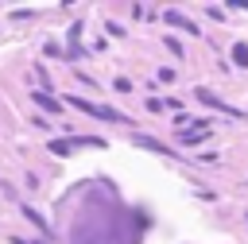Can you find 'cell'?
I'll use <instances>...</instances> for the list:
<instances>
[{"label": "cell", "mask_w": 248, "mask_h": 244, "mask_svg": "<svg viewBox=\"0 0 248 244\" xmlns=\"http://www.w3.org/2000/svg\"><path fill=\"white\" fill-rule=\"evenodd\" d=\"M128 232V209L120 201H89L70 229V244H132Z\"/></svg>", "instance_id": "6da1fadb"}, {"label": "cell", "mask_w": 248, "mask_h": 244, "mask_svg": "<svg viewBox=\"0 0 248 244\" xmlns=\"http://www.w3.org/2000/svg\"><path fill=\"white\" fill-rule=\"evenodd\" d=\"M74 108H81V112H89V116H97V120H112V124H132L124 112H116V108H108V105H93V101H81V97H66Z\"/></svg>", "instance_id": "7a4b0ae2"}, {"label": "cell", "mask_w": 248, "mask_h": 244, "mask_svg": "<svg viewBox=\"0 0 248 244\" xmlns=\"http://www.w3.org/2000/svg\"><path fill=\"white\" fill-rule=\"evenodd\" d=\"M31 101H35L39 108H46V112H62V105H58L50 93H43V89H31Z\"/></svg>", "instance_id": "3957f363"}, {"label": "cell", "mask_w": 248, "mask_h": 244, "mask_svg": "<svg viewBox=\"0 0 248 244\" xmlns=\"http://www.w3.org/2000/svg\"><path fill=\"white\" fill-rule=\"evenodd\" d=\"M198 101H202V105H209V108H217V112H229V116H240L236 108H229V105H221V101H217V97H213L209 89H198Z\"/></svg>", "instance_id": "277c9868"}, {"label": "cell", "mask_w": 248, "mask_h": 244, "mask_svg": "<svg viewBox=\"0 0 248 244\" xmlns=\"http://www.w3.org/2000/svg\"><path fill=\"white\" fill-rule=\"evenodd\" d=\"M163 19H167V23H170V27H186V31H190V35H198V23H190V19H186V15H182V12H167V15H163Z\"/></svg>", "instance_id": "5b68a950"}, {"label": "cell", "mask_w": 248, "mask_h": 244, "mask_svg": "<svg viewBox=\"0 0 248 244\" xmlns=\"http://www.w3.org/2000/svg\"><path fill=\"white\" fill-rule=\"evenodd\" d=\"M136 143H140V147H147V151H159V155H174L167 143H159V139H151V136H136Z\"/></svg>", "instance_id": "8992f818"}, {"label": "cell", "mask_w": 248, "mask_h": 244, "mask_svg": "<svg viewBox=\"0 0 248 244\" xmlns=\"http://www.w3.org/2000/svg\"><path fill=\"white\" fill-rule=\"evenodd\" d=\"M23 217H27V221H31L35 229H43V236H50V225H46V221H43V217H39V213H35L31 205H23Z\"/></svg>", "instance_id": "52a82bcc"}, {"label": "cell", "mask_w": 248, "mask_h": 244, "mask_svg": "<svg viewBox=\"0 0 248 244\" xmlns=\"http://www.w3.org/2000/svg\"><path fill=\"white\" fill-rule=\"evenodd\" d=\"M232 62L236 66H248V43H236L232 46Z\"/></svg>", "instance_id": "ba28073f"}, {"label": "cell", "mask_w": 248, "mask_h": 244, "mask_svg": "<svg viewBox=\"0 0 248 244\" xmlns=\"http://www.w3.org/2000/svg\"><path fill=\"white\" fill-rule=\"evenodd\" d=\"M202 139H205V128H194V132H186V136H182V143H190V147H194V143H202Z\"/></svg>", "instance_id": "9c48e42d"}, {"label": "cell", "mask_w": 248, "mask_h": 244, "mask_svg": "<svg viewBox=\"0 0 248 244\" xmlns=\"http://www.w3.org/2000/svg\"><path fill=\"white\" fill-rule=\"evenodd\" d=\"M167 50H170L174 58H182V54H186V50H182V43H178V39H170V35H167Z\"/></svg>", "instance_id": "30bf717a"}, {"label": "cell", "mask_w": 248, "mask_h": 244, "mask_svg": "<svg viewBox=\"0 0 248 244\" xmlns=\"http://www.w3.org/2000/svg\"><path fill=\"white\" fill-rule=\"evenodd\" d=\"M12 244H35V240H23V236H16V240H12Z\"/></svg>", "instance_id": "8fae6325"}]
</instances>
